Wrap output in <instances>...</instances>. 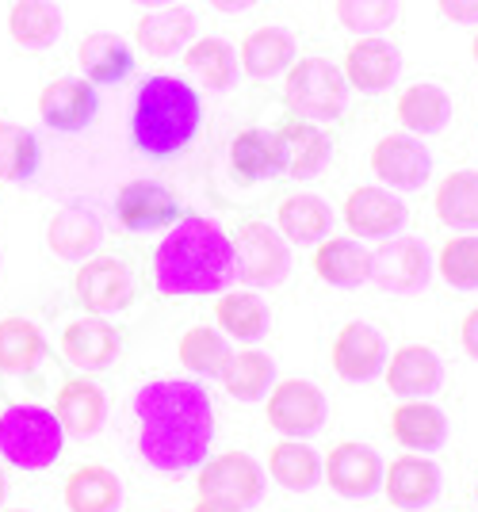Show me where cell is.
<instances>
[{
    "label": "cell",
    "instance_id": "cell-15",
    "mask_svg": "<svg viewBox=\"0 0 478 512\" xmlns=\"http://www.w3.org/2000/svg\"><path fill=\"white\" fill-rule=\"evenodd\" d=\"M371 172L398 192H417L433 172V157L413 134H387L371 150Z\"/></svg>",
    "mask_w": 478,
    "mask_h": 512
},
{
    "label": "cell",
    "instance_id": "cell-9",
    "mask_svg": "<svg viewBox=\"0 0 478 512\" xmlns=\"http://www.w3.org/2000/svg\"><path fill=\"white\" fill-rule=\"evenodd\" d=\"M329 421L326 394L306 379H283L272 383L268 390V425L291 436V440H306Z\"/></svg>",
    "mask_w": 478,
    "mask_h": 512
},
{
    "label": "cell",
    "instance_id": "cell-19",
    "mask_svg": "<svg viewBox=\"0 0 478 512\" xmlns=\"http://www.w3.org/2000/svg\"><path fill=\"white\" fill-rule=\"evenodd\" d=\"M341 73H345L348 88L383 92V88H391L394 81H398V73H402V54H398V46L387 43V39L368 35V39H356V43L348 46Z\"/></svg>",
    "mask_w": 478,
    "mask_h": 512
},
{
    "label": "cell",
    "instance_id": "cell-7",
    "mask_svg": "<svg viewBox=\"0 0 478 512\" xmlns=\"http://www.w3.org/2000/svg\"><path fill=\"white\" fill-rule=\"evenodd\" d=\"M371 283L391 295H417L433 279V256L421 237H383L371 253Z\"/></svg>",
    "mask_w": 478,
    "mask_h": 512
},
{
    "label": "cell",
    "instance_id": "cell-44",
    "mask_svg": "<svg viewBox=\"0 0 478 512\" xmlns=\"http://www.w3.org/2000/svg\"><path fill=\"white\" fill-rule=\"evenodd\" d=\"M436 8H440L452 23L478 27V0H436Z\"/></svg>",
    "mask_w": 478,
    "mask_h": 512
},
{
    "label": "cell",
    "instance_id": "cell-27",
    "mask_svg": "<svg viewBox=\"0 0 478 512\" xmlns=\"http://www.w3.org/2000/svg\"><path fill=\"white\" fill-rule=\"evenodd\" d=\"M230 169L241 184H261L283 176V142L276 130H241L230 146Z\"/></svg>",
    "mask_w": 478,
    "mask_h": 512
},
{
    "label": "cell",
    "instance_id": "cell-18",
    "mask_svg": "<svg viewBox=\"0 0 478 512\" xmlns=\"http://www.w3.org/2000/svg\"><path fill=\"white\" fill-rule=\"evenodd\" d=\"M406 203L391 195L387 188H356V192L345 199V226L352 230V237H394L402 234L406 226Z\"/></svg>",
    "mask_w": 478,
    "mask_h": 512
},
{
    "label": "cell",
    "instance_id": "cell-41",
    "mask_svg": "<svg viewBox=\"0 0 478 512\" xmlns=\"http://www.w3.org/2000/svg\"><path fill=\"white\" fill-rule=\"evenodd\" d=\"M176 356H180V363H184L188 371H196L203 379H218L226 360H230L234 352H230V344H226V337H222L218 329L192 325V329L180 337V344H176Z\"/></svg>",
    "mask_w": 478,
    "mask_h": 512
},
{
    "label": "cell",
    "instance_id": "cell-10",
    "mask_svg": "<svg viewBox=\"0 0 478 512\" xmlns=\"http://www.w3.org/2000/svg\"><path fill=\"white\" fill-rule=\"evenodd\" d=\"M73 291H77V302L85 306L88 314L111 318V314L131 306L134 276L131 268L123 260H115V256H88V260H81V268L73 276Z\"/></svg>",
    "mask_w": 478,
    "mask_h": 512
},
{
    "label": "cell",
    "instance_id": "cell-39",
    "mask_svg": "<svg viewBox=\"0 0 478 512\" xmlns=\"http://www.w3.org/2000/svg\"><path fill=\"white\" fill-rule=\"evenodd\" d=\"M215 321L218 329H226L230 337L238 341H261L272 325V314H268V302L253 291H230L226 299H218L215 306Z\"/></svg>",
    "mask_w": 478,
    "mask_h": 512
},
{
    "label": "cell",
    "instance_id": "cell-35",
    "mask_svg": "<svg viewBox=\"0 0 478 512\" xmlns=\"http://www.w3.org/2000/svg\"><path fill=\"white\" fill-rule=\"evenodd\" d=\"M433 207H436V218L448 230H463V234L478 230V172L459 169L452 176H444L436 184Z\"/></svg>",
    "mask_w": 478,
    "mask_h": 512
},
{
    "label": "cell",
    "instance_id": "cell-3",
    "mask_svg": "<svg viewBox=\"0 0 478 512\" xmlns=\"http://www.w3.org/2000/svg\"><path fill=\"white\" fill-rule=\"evenodd\" d=\"M203 127L199 92L180 77L153 73L134 92L131 107V142L150 161H169L192 146Z\"/></svg>",
    "mask_w": 478,
    "mask_h": 512
},
{
    "label": "cell",
    "instance_id": "cell-22",
    "mask_svg": "<svg viewBox=\"0 0 478 512\" xmlns=\"http://www.w3.org/2000/svg\"><path fill=\"white\" fill-rule=\"evenodd\" d=\"M196 39V16L180 4H165V8H150L138 27H134V43L142 46L150 58H173L184 54V46Z\"/></svg>",
    "mask_w": 478,
    "mask_h": 512
},
{
    "label": "cell",
    "instance_id": "cell-50",
    "mask_svg": "<svg viewBox=\"0 0 478 512\" xmlns=\"http://www.w3.org/2000/svg\"><path fill=\"white\" fill-rule=\"evenodd\" d=\"M471 54H475V65H478V35H475V43H471Z\"/></svg>",
    "mask_w": 478,
    "mask_h": 512
},
{
    "label": "cell",
    "instance_id": "cell-38",
    "mask_svg": "<svg viewBox=\"0 0 478 512\" xmlns=\"http://www.w3.org/2000/svg\"><path fill=\"white\" fill-rule=\"evenodd\" d=\"M46 356L43 333L27 318H4L0 321V371L27 379Z\"/></svg>",
    "mask_w": 478,
    "mask_h": 512
},
{
    "label": "cell",
    "instance_id": "cell-36",
    "mask_svg": "<svg viewBox=\"0 0 478 512\" xmlns=\"http://www.w3.org/2000/svg\"><path fill=\"white\" fill-rule=\"evenodd\" d=\"M218 379H222L230 398H238V402H261V398H268L272 383H276V363H272L268 352L249 348V352L230 356Z\"/></svg>",
    "mask_w": 478,
    "mask_h": 512
},
{
    "label": "cell",
    "instance_id": "cell-20",
    "mask_svg": "<svg viewBox=\"0 0 478 512\" xmlns=\"http://www.w3.org/2000/svg\"><path fill=\"white\" fill-rule=\"evenodd\" d=\"M383 375L398 398H429L444 383V363L425 344H402L394 356H387Z\"/></svg>",
    "mask_w": 478,
    "mask_h": 512
},
{
    "label": "cell",
    "instance_id": "cell-40",
    "mask_svg": "<svg viewBox=\"0 0 478 512\" xmlns=\"http://www.w3.org/2000/svg\"><path fill=\"white\" fill-rule=\"evenodd\" d=\"M184 65L207 88L222 92V88L234 85V77H238V50L230 43H222V39H192V43L184 46Z\"/></svg>",
    "mask_w": 478,
    "mask_h": 512
},
{
    "label": "cell",
    "instance_id": "cell-48",
    "mask_svg": "<svg viewBox=\"0 0 478 512\" xmlns=\"http://www.w3.org/2000/svg\"><path fill=\"white\" fill-rule=\"evenodd\" d=\"M134 4H142V8H165V4H176V0H134Z\"/></svg>",
    "mask_w": 478,
    "mask_h": 512
},
{
    "label": "cell",
    "instance_id": "cell-33",
    "mask_svg": "<svg viewBox=\"0 0 478 512\" xmlns=\"http://www.w3.org/2000/svg\"><path fill=\"white\" fill-rule=\"evenodd\" d=\"M268 474L291 493H310L322 482V455L310 448L306 440L283 436L280 444L268 448Z\"/></svg>",
    "mask_w": 478,
    "mask_h": 512
},
{
    "label": "cell",
    "instance_id": "cell-24",
    "mask_svg": "<svg viewBox=\"0 0 478 512\" xmlns=\"http://www.w3.org/2000/svg\"><path fill=\"white\" fill-rule=\"evenodd\" d=\"M54 417L62 421L66 436H96L108 421V398L104 390L88 379H66L54 394Z\"/></svg>",
    "mask_w": 478,
    "mask_h": 512
},
{
    "label": "cell",
    "instance_id": "cell-52",
    "mask_svg": "<svg viewBox=\"0 0 478 512\" xmlns=\"http://www.w3.org/2000/svg\"><path fill=\"white\" fill-rule=\"evenodd\" d=\"M475 501H478V490H475Z\"/></svg>",
    "mask_w": 478,
    "mask_h": 512
},
{
    "label": "cell",
    "instance_id": "cell-34",
    "mask_svg": "<svg viewBox=\"0 0 478 512\" xmlns=\"http://www.w3.org/2000/svg\"><path fill=\"white\" fill-rule=\"evenodd\" d=\"M394 115L410 134H440L452 123V96L440 85H410L398 96Z\"/></svg>",
    "mask_w": 478,
    "mask_h": 512
},
{
    "label": "cell",
    "instance_id": "cell-37",
    "mask_svg": "<svg viewBox=\"0 0 478 512\" xmlns=\"http://www.w3.org/2000/svg\"><path fill=\"white\" fill-rule=\"evenodd\" d=\"M43 169V146L27 127L0 119V180L4 184H27Z\"/></svg>",
    "mask_w": 478,
    "mask_h": 512
},
{
    "label": "cell",
    "instance_id": "cell-12",
    "mask_svg": "<svg viewBox=\"0 0 478 512\" xmlns=\"http://www.w3.org/2000/svg\"><path fill=\"white\" fill-rule=\"evenodd\" d=\"M96 111H100V96H96V85L85 77H54L39 92V119L58 134L88 130Z\"/></svg>",
    "mask_w": 478,
    "mask_h": 512
},
{
    "label": "cell",
    "instance_id": "cell-25",
    "mask_svg": "<svg viewBox=\"0 0 478 512\" xmlns=\"http://www.w3.org/2000/svg\"><path fill=\"white\" fill-rule=\"evenodd\" d=\"M77 65H81V77L92 85H119L134 73V50L127 39L111 31H92L77 46Z\"/></svg>",
    "mask_w": 478,
    "mask_h": 512
},
{
    "label": "cell",
    "instance_id": "cell-43",
    "mask_svg": "<svg viewBox=\"0 0 478 512\" xmlns=\"http://www.w3.org/2000/svg\"><path fill=\"white\" fill-rule=\"evenodd\" d=\"M440 279L456 291H478V237H452L433 264Z\"/></svg>",
    "mask_w": 478,
    "mask_h": 512
},
{
    "label": "cell",
    "instance_id": "cell-31",
    "mask_svg": "<svg viewBox=\"0 0 478 512\" xmlns=\"http://www.w3.org/2000/svg\"><path fill=\"white\" fill-rule=\"evenodd\" d=\"M276 226H280L283 241H291V245H318L333 230V211L322 195H287L276 211Z\"/></svg>",
    "mask_w": 478,
    "mask_h": 512
},
{
    "label": "cell",
    "instance_id": "cell-6",
    "mask_svg": "<svg viewBox=\"0 0 478 512\" xmlns=\"http://www.w3.org/2000/svg\"><path fill=\"white\" fill-rule=\"evenodd\" d=\"M234 241V276L245 279L249 287H276L291 272V249L283 241L280 230H272L268 222H241Z\"/></svg>",
    "mask_w": 478,
    "mask_h": 512
},
{
    "label": "cell",
    "instance_id": "cell-30",
    "mask_svg": "<svg viewBox=\"0 0 478 512\" xmlns=\"http://www.w3.org/2000/svg\"><path fill=\"white\" fill-rule=\"evenodd\" d=\"M276 134H280L283 142V176L306 180V176L322 172V165L329 161V138L318 130V123H310V119H287Z\"/></svg>",
    "mask_w": 478,
    "mask_h": 512
},
{
    "label": "cell",
    "instance_id": "cell-16",
    "mask_svg": "<svg viewBox=\"0 0 478 512\" xmlns=\"http://www.w3.org/2000/svg\"><path fill=\"white\" fill-rule=\"evenodd\" d=\"M394 509L417 512L429 509L436 497H440V467H436L429 455H398L391 467H383V486Z\"/></svg>",
    "mask_w": 478,
    "mask_h": 512
},
{
    "label": "cell",
    "instance_id": "cell-49",
    "mask_svg": "<svg viewBox=\"0 0 478 512\" xmlns=\"http://www.w3.org/2000/svg\"><path fill=\"white\" fill-rule=\"evenodd\" d=\"M4 497H8V478H4V470H0V509H4Z\"/></svg>",
    "mask_w": 478,
    "mask_h": 512
},
{
    "label": "cell",
    "instance_id": "cell-47",
    "mask_svg": "<svg viewBox=\"0 0 478 512\" xmlns=\"http://www.w3.org/2000/svg\"><path fill=\"white\" fill-rule=\"evenodd\" d=\"M192 512H245V509L230 505V501H218V497H199L196 509H192Z\"/></svg>",
    "mask_w": 478,
    "mask_h": 512
},
{
    "label": "cell",
    "instance_id": "cell-32",
    "mask_svg": "<svg viewBox=\"0 0 478 512\" xmlns=\"http://www.w3.org/2000/svg\"><path fill=\"white\" fill-rule=\"evenodd\" d=\"M66 509L69 512H119L123 505V482L115 478V470L88 463L77 467L66 478Z\"/></svg>",
    "mask_w": 478,
    "mask_h": 512
},
{
    "label": "cell",
    "instance_id": "cell-45",
    "mask_svg": "<svg viewBox=\"0 0 478 512\" xmlns=\"http://www.w3.org/2000/svg\"><path fill=\"white\" fill-rule=\"evenodd\" d=\"M459 344H463V352H467L471 360H478V306L463 318V325H459Z\"/></svg>",
    "mask_w": 478,
    "mask_h": 512
},
{
    "label": "cell",
    "instance_id": "cell-26",
    "mask_svg": "<svg viewBox=\"0 0 478 512\" xmlns=\"http://www.w3.org/2000/svg\"><path fill=\"white\" fill-rule=\"evenodd\" d=\"M314 272L337 291H352L371 276V253L356 237H322L314 249Z\"/></svg>",
    "mask_w": 478,
    "mask_h": 512
},
{
    "label": "cell",
    "instance_id": "cell-17",
    "mask_svg": "<svg viewBox=\"0 0 478 512\" xmlns=\"http://www.w3.org/2000/svg\"><path fill=\"white\" fill-rule=\"evenodd\" d=\"M58 348H62V360L73 363L77 371H104V367L115 363L123 341H119V329L108 318L85 314V318L69 321L62 329Z\"/></svg>",
    "mask_w": 478,
    "mask_h": 512
},
{
    "label": "cell",
    "instance_id": "cell-42",
    "mask_svg": "<svg viewBox=\"0 0 478 512\" xmlns=\"http://www.w3.org/2000/svg\"><path fill=\"white\" fill-rule=\"evenodd\" d=\"M398 20V0H337V23L356 39L383 35Z\"/></svg>",
    "mask_w": 478,
    "mask_h": 512
},
{
    "label": "cell",
    "instance_id": "cell-28",
    "mask_svg": "<svg viewBox=\"0 0 478 512\" xmlns=\"http://www.w3.org/2000/svg\"><path fill=\"white\" fill-rule=\"evenodd\" d=\"M238 58H241V69L249 77L268 81V77H280V73L291 69V62L299 58V43L283 27H257V31H249L241 39Z\"/></svg>",
    "mask_w": 478,
    "mask_h": 512
},
{
    "label": "cell",
    "instance_id": "cell-2",
    "mask_svg": "<svg viewBox=\"0 0 478 512\" xmlns=\"http://www.w3.org/2000/svg\"><path fill=\"white\" fill-rule=\"evenodd\" d=\"M230 279H234V241L203 214H180L173 230L153 249V287L161 295L176 299L215 295Z\"/></svg>",
    "mask_w": 478,
    "mask_h": 512
},
{
    "label": "cell",
    "instance_id": "cell-11",
    "mask_svg": "<svg viewBox=\"0 0 478 512\" xmlns=\"http://www.w3.org/2000/svg\"><path fill=\"white\" fill-rule=\"evenodd\" d=\"M180 214H184V203L161 180H127L115 195V218L131 234L173 226Z\"/></svg>",
    "mask_w": 478,
    "mask_h": 512
},
{
    "label": "cell",
    "instance_id": "cell-13",
    "mask_svg": "<svg viewBox=\"0 0 478 512\" xmlns=\"http://www.w3.org/2000/svg\"><path fill=\"white\" fill-rule=\"evenodd\" d=\"M322 478L329 482V490L341 493L345 501H364L383 486V459L368 444L345 440L329 451V459L322 463Z\"/></svg>",
    "mask_w": 478,
    "mask_h": 512
},
{
    "label": "cell",
    "instance_id": "cell-5",
    "mask_svg": "<svg viewBox=\"0 0 478 512\" xmlns=\"http://www.w3.org/2000/svg\"><path fill=\"white\" fill-rule=\"evenodd\" d=\"M283 100L295 119L333 123L348 107V81L329 58H295L283 77Z\"/></svg>",
    "mask_w": 478,
    "mask_h": 512
},
{
    "label": "cell",
    "instance_id": "cell-29",
    "mask_svg": "<svg viewBox=\"0 0 478 512\" xmlns=\"http://www.w3.org/2000/svg\"><path fill=\"white\" fill-rule=\"evenodd\" d=\"M391 436L406 451H440L448 444V417L436 406H429L425 398H413L391 413Z\"/></svg>",
    "mask_w": 478,
    "mask_h": 512
},
{
    "label": "cell",
    "instance_id": "cell-51",
    "mask_svg": "<svg viewBox=\"0 0 478 512\" xmlns=\"http://www.w3.org/2000/svg\"><path fill=\"white\" fill-rule=\"evenodd\" d=\"M0 512H27V509H0Z\"/></svg>",
    "mask_w": 478,
    "mask_h": 512
},
{
    "label": "cell",
    "instance_id": "cell-1",
    "mask_svg": "<svg viewBox=\"0 0 478 512\" xmlns=\"http://www.w3.org/2000/svg\"><path fill=\"white\" fill-rule=\"evenodd\" d=\"M138 455L161 474L196 470L215 440V406L196 379H153L134 394Z\"/></svg>",
    "mask_w": 478,
    "mask_h": 512
},
{
    "label": "cell",
    "instance_id": "cell-46",
    "mask_svg": "<svg viewBox=\"0 0 478 512\" xmlns=\"http://www.w3.org/2000/svg\"><path fill=\"white\" fill-rule=\"evenodd\" d=\"M215 12H226V16H238V12H249L257 0H207Z\"/></svg>",
    "mask_w": 478,
    "mask_h": 512
},
{
    "label": "cell",
    "instance_id": "cell-4",
    "mask_svg": "<svg viewBox=\"0 0 478 512\" xmlns=\"http://www.w3.org/2000/svg\"><path fill=\"white\" fill-rule=\"evenodd\" d=\"M66 428L54 409L23 402L0 413V459L20 470H46L62 459Z\"/></svg>",
    "mask_w": 478,
    "mask_h": 512
},
{
    "label": "cell",
    "instance_id": "cell-8",
    "mask_svg": "<svg viewBox=\"0 0 478 512\" xmlns=\"http://www.w3.org/2000/svg\"><path fill=\"white\" fill-rule=\"evenodd\" d=\"M199 497H218L238 509H253L264 497V470L249 451H222L199 463Z\"/></svg>",
    "mask_w": 478,
    "mask_h": 512
},
{
    "label": "cell",
    "instance_id": "cell-14",
    "mask_svg": "<svg viewBox=\"0 0 478 512\" xmlns=\"http://www.w3.org/2000/svg\"><path fill=\"white\" fill-rule=\"evenodd\" d=\"M329 360H333V371L345 383H371L387 367V341L368 321H348L345 329L333 337Z\"/></svg>",
    "mask_w": 478,
    "mask_h": 512
},
{
    "label": "cell",
    "instance_id": "cell-21",
    "mask_svg": "<svg viewBox=\"0 0 478 512\" xmlns=\"http://www.w3.org/2000/svg\"><path fill=\"white\" fill-rule=\"evenodd\" d=\"M100 241H104V226H100L96 211H88L81 203L62 207V211L50 218V226H46L50 253L58 256V260H69V264L88 260V256L100 249Z\"/></svg>",
    "mask_w": 478,
    "mask_h": 512
},
{
    "label": "cell",
    "instance_id": "cell-23",
    "mask_svg": "<svg viewBox=\"0 0 478 512\" xmlns=\"http://www.w3.org/2000/svg\"><path fill=\"white\" fill-rule=\"evenodd\" d=\"M66 16L54 0H12L8 8V35L20 50L43 54L62 39Z\"/></svg>",
    "mask_w": 478,
    "mask_h": 512
}]
</instances>
